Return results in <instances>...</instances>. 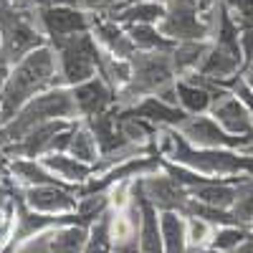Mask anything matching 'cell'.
Listing matches in <instances>:
<instances>
[{"label":"cell","mask_w":253,"mask_h":253,"mask_svg":"<svg viewBox=\"0 0 253 253\" xmlns=\"http://www.w3.org/2000/svg\"><path fill=\"white\" fill-rule=\"evenodd\" d=\"M152 150L162 157L177 162L187 170L213 180H246L253 177V157L246 150H230V147H195L190 144L180 129L162 126L155 134Z\"/></svg>","instance_id":"6da1fadb"},{"label":"cell","mask_w":253,"mask_h":253,"mask_svg":"<svg viewBox=\"0 0 253 253\" xmlns=\"http://www.w3.org/2000/svg\"><path fill=\"white\" fill-rule=\"evenodd\" d=\"M58 84H61V74H58L56 53L51 43L41 46L31 51L28 56H23L20 61H15L8 69V76L3 81V86H0V107H3L5 117L10 119L33 96L58 86Z\"/></svg>","instance_id":"7a4b0ae2"},{"label":"cell","mask_w":253,"mask_h":253,"mask_svg":"<svg viewBox=\"0 0 253 253\" xmlns=\"http://www.w3.org/2000/svg\"><path fill=\"white\" fill-rule=\"evenodd\" d=\"M58 119L79 122V109H76V101H74V91H71V86H63V84L33 96L26 107H20L8 119V126H5L8 144L15 142L18 137H23L26 132L36 129V126L48 124V122H58Z\"/></svg>","instance_id":"3957f363"},{"label":"cell","mask_w":253,"mask_h":253,"mask_svg":"<svg viewBox=\"0 0 253 253\" xmlns=\"http://www.w3.org/2000/svg\"><path fill=\"white\" fill-rule=\"evenodd\" d=\"M0 41H3V51L10 66L31 51L48 46V38L38 18V5L18 8L8 0H0Z\"/></svg>","instance_id":"277c9868"},{"label":"cell","mask_w":253,"mask_h":253,"mask_svg":"<svg viewBox=\"0 0 253 253\" xmlns=\"http://www.w3.org/2000/svg\"><path fill=\"white\" fill-rule=\"evenodd\" d=\"M175 81H177V74L172 66L170 51H137L132 56V79L117 94V104L119 107H129V104L144 96L162 94Z\"/></svg>","instance_id":"5b68a950"},{"label":"cell","mask_w":253,"mask_h":253,"mask_svg":"<svg viewBox=\"0 0 253 253\" xmlns=\"http://www.w3.org/2000/svg\"><path fill=\"white\" fill-rule=\"evenodd\" d=\"M58 63V74L63 86H76L81 81H89L99 76L101 63V46L96 43L94 33H79L51 43Z\"/></svg>","instance_id":"8992f818"},{"label":"cell","mask_w":253,"mask_h":253,"mask_svg":"<svg viewBox=\"0 0 253 253\" xmlns=\"http://www.w3.org/2000/svg\"><path fill=\"white\" fill-rule=\"evenodd\" d=\"M160 31L172 41H208L213 33V10H203L198 0H172L160 20Z\"/></svg>","instance_id":"52a82bcc"},{"label":"cell","mask_w":253,"mask_h":253,"mask_svg":"<svg viewBox=\"0 0 253 253\" xmlns=\"http://www.w3.org/2000/svg\"><path fill=\"white\" fill-rule=\"evenodd\" d=\"M38 18L48 43H53V41L69 38V36L89 33L94 28L96 13H91L89 8H74V5H38Z\"/></svg>","instance_id":"ba28073f"},{"label":"cell","mask_w":253,"mask_h":253,"mask_svg":"<svg viewBox=\"0 0 253 253\" xmlns=\"http://www.w3.org/2000/svg\"><path fill=\"white\" fill-rule=\"evenodd\" d=\"M18 198L23 200L31 210L46 215H71L79 208L76 187L51 182V185H33V187H15Z\"/></svg>","instance_id":"9c48e42d"},{"label":"cell","mask_w":253,"mask_h":253,"mask_svg":"<svg viewBox=\"0 0 253 253\" xmlns=\"http://www.w3.org/2000/svg\"><path fill=\"white\" fill-rule=\"evenodd\" d=\"M177 129L195 147H230V150H246V144L251 142L246 137H233L230 132H225L210 114L187 117Z\"/></svg>","instance_id":"30bf717a"},{"label":"cell","mask_w":253,"mask_h":253,"mask_svg":"<svg viewBox=\"0 0 253 253\" xmlns=\"http://www.w3.org/2000/svg\"><path fill=\"white\" fill-rule=\"evenodd\" d=\"M208 114L233 137L253 139V112L246 107V101L238 94H233L230 89L218 91V96H215V101H213V107H210Z\"/></svg>","instance_id":"8fae6325"},{"label":"cell","mask_w":253,"mask_h":253,"mask_svg":"<svg viewBox=\"0 0 253 253\" xmlns=\"http://www.w3.org/2000/svg\"><path fill=\"white\" fill-rule=\"evenodd\" d=\"M137 187H139V193L150 200L157 210H177V213H182L187 200H190L187 190L172 175H167L165 170L152 172V175H147V177H139L137 180Z\"/></svg>","instance_id":"7c38bea8"},{"label":"cell","mask_w":253,"mask_h":253,"mask_svg":"<svg viewBox=\"0 0 253 253\" xmlns=\"http://www.w3.org/2000/svg\"><path fill=\"white\" fill-rule=\"evenodd\" d=\"M225 86H218L215 81H208L200 74H190V76H180L175 81V94H177V104L187 117H198V114H208L213 101L218 96V91H223Z\"/></svg>","instance_id":"4fadbf2b"},{"label":"cell","mask_w":253,"mask_h":253,"mask_svg":"<svg viewBox=\"0 0 253 253\" xmlns=\"http://www.w3.org/2000/svg\"><path fill=\"white\" fill-rule=\"evenodd\" d=\"M71 91L79 109V119H94L117 107V91L101 76L76 84V86H71Z\"/></svg>","instance_id":"5bb4252c"},{"label":"cell","mask_w":253,"mask_h":253,"mask_svg":"<svg viewBox=\"0 0 253 253\" xmlns=\"http://www.w3.org/2000/svg\"><path fill=\"white\" fill-rule=\"evenodd\" d=\"M126 112H132L134 117H142L144 122H150L152 126H157V129H162V126H177L187 119V114L177 107V104L167 101L162 96H144L134 104H129V107H124Z\"/></svg>","instance_id":"9a60e30c"},{"label":"cell","mask_w":253,"mask_h":253,"mask_svg":"<svg viewBox=\"0 0 253 253\" xmlns=\"http://www.w3.org/2000/svg\"><path fill=\"white\" fill-rule=\"evenodd\" d=\"M96 43L101 46L104 53H112V56H119V58H132L137 53L134 43L129 33H126V28L122 23H117V20L107 18V15H99L94 18V28H91Z\"/></svg>","instance_id":"2e32d148"},{"label":"cell","mask_w":253,"mask_h":253,"mask_svg":"<svg viewBox=\"0 0 253 253\" xmlns=\"http://www.w3.org/2000/svg\"><path fill=\"white\" fill-rule=\"evenodd\" d=\"M43 160V165L48 167V170L63 182V185H71V187H81L84 182H86L89 177L96 175V167L84 162L69 152H51V155H43L38 157Z\"/></svg>","instance_id":"e0dca14e"},{"label":"cell","mask_w":253,"mask_h":253,"mask_svg":"<svg viewBox=\"0 0 253 253\" xmlns=\"http://www.w3.org/2000/svg\"><path fill=\"white\" fill-rule=\"evenodd\" d=\"M8 172H10V182L15 187H33V185L61 182L43 165V160H36V157H8Z\"/></svg>","instance_id":"ac0fdd59"},{"label":"cell","mask_w":253,"mask_h":253,"mask_svg":"<svg viewBox=\"0 0 253 253\" xmlns=\"http://www.w3.org/2000/svg\"><path fill=\"white\" fill-rule=\"evenodd\" d=\"M187 195L205 205H215L223 210H233L238 198V182L236 180H208L200 185L187 187Z\"/></svg>","instance_id":"d6986e66"},{"label":"cell","mask_w":253,"mask_h":253,"mask_svg":"<svg viewBox=\"0 0 253 253\" xmlns=\"http://www.w3.org/2000/svg\"><path fill=\"white\" fill-rule=\"evenodd\" d=\"M162 3H155V0H129L122 8L107 13V18L117 20L122 26H139V23H150V26H160V20L165 15Z\"/></svg>","instance_id":"ffe728a7"},{"label":"cell","mask_w":253,"mask_h":253,"mask_svg":"<svg viewBox=\"0 0 253 253\" xmlns=\"http://www.w3.org/2000/svg\"><path fill=\"white\" fill-rule=\"evenodd\" d=\"M160 233L165 253H187V218L177 210H160Z\"/></svg>","instance_id":"44dd1931"},{"label":"cell","mask_w":253,"mask_h":253,"mask_svg":"<svg viewBox=\"0 0 253 253\" xmlns=\"http://www.w3.org/2000/svg\"><path fill=\"white\" fill-rule=\"evenodd\" d=\"M208 48H210V38L208 41H180V43H175L172 51H170V58H172L177 79L195 74L200 69Z\"/></svg>","instance_id":"7402d4cb"},{"label":"cell","mask_w":253,"mask_h":253,"mask_svg":"<svg viewBox=\"0 0 253 253\" xmlns=\"http://www.w3.org/2000/svg\"><path fill=\"white\" fill-rule=\"evenodd\" d=\"M89 238V225L84 223H66L48 233V251L51 253H84Z\"/></svg>","instance_id":"603a6c76"},{"label":"cell","mask_w":253,"mask_h":253,"mask_svg":"<svg viewBox=\"0 0 253 253\" xmlns=\"http://www.w3.org/2000/svg\"><path fill=\"white\" fill-rule=\"evenodd\" d=\"M69 155L84 160L96 167L99 157H101V150H99V142H96V134L89 126V122L79 119L76 126H74V134H71V144H69Z\"/></svg>","instance_id":"cb8c5ba5"},{"label":"cell","mask_w":253,"mask_h":253,"mask_svg":"<svg viewBox=\"0 0 253 253\" xmlns=\"http://www.w3.org/2000/svg\"><path fill=\"white\" fill-rule=\"evenodd\" d=\"M129 33L132 43L137 51H172V41L167 38L160 26H150V23H139V26H124Z\"/></svg>","instance_id":"d4e9b609"},{"label":"cell","mask_w":253,"mask_h":253,"mask_svg":"<svg viewBox=\"0 0 253 253\" xmlns=\"http://www.w3.org/2000/svg\"><path fill=\"white\" fill-rule=\"evenodd\" d=\"M99 76L119 94L126 84H129V79H132V58H119V56H112V53L101 51Z\"/></svg>","instance_id":"484cf974"},{"label":"cell","mask_w":253,"mask_h":253,"mask_svg":"<svg viewBox=\"0 0 253 253\" xmlns=\"http://www.w3.org/2000/svg\"><path fill=\"white\" fill-rule=\"evenodd\" d=\"M84 253H114L109 208H107V213L99 215V218L89 225V238H86V246H84Z\"/></svg>","instance_id":"4316f807"},{"label":"cell","mask_w":253,"mask_h":253,"mask_svg":"<svg viewBox=\"0 0 253 253\" xmlns=\"http://www.w3.org/2000/svg\"><path fill=\"white\" fill-rule=\"evenodd\" d=\"M248 238H253V228L243 225V223H233V225H215L213 236H210V246L215 251H233L238 246H243Z\"/></svg>","instance_id":"83f0119b"},{"label":"cell","mask_w":253,"mask_h":253,"mask_svg":"<svg viewBox=\"0 0 253 253\" xmlns=\"http://www.w3.org/2000/svg\"><path fill=\"white\" fill-rule=\"evenodd\" d=\"M233 213L241 223H253V177H246L238 182V198L233 205Z\"/></svg>","instance_id":"f1b7e54d"},{"label":"cell","mask_w":253,"mask_h":253,"mask_svg":"<svg viewBox=\"0 0 253 253\" xmlns=\"http://www.w3.org/2000/svg\"><path fill=\"white\" fill-rule=\"evenodd\" d=\"M185 218H187V243H190V248H208L215 225L203 220V218H195V215H185Z\"/></svg>","instance_id":"f546056e"},{"label":"cell","mask_w":253,"mask_h":253,"mask_svg":"<svg viewBox=\"0 0 253 253\" xmlns=\"http://www.w3.org/2000/svg\"><path fill=\"white\" fill-rule=\"evenodd\" d=\"M233 15L238 28H253V0H218Z\"/></svg>","instance_id":"4dcf8cb0"},{"label":"cell","mask_w":253,"mask_h":253,"mask_svg":"<svg viewBox=\"0 0 253 253\" xmlns=\"http://www.w3.org/2000/svg\"><path fill=\"white\" fill-rule=\"evenodd\" d=\"M124 3H129V0H84V5H86L91 13H99V15H107V13L122 8Z\"/></svg>","instance_id":"1f68e13d"},{"label":"cell","mask_w":253,"mask_h":253,"mask_svg":"<svg viewBox=\"0 0 253 253\" xmlns=\"http://www.w3.org/2000/svg\"><path fill=\"white\" fill-rule=\"evenodd\" d=\"M13 253H51V251H48V233L26 241L23 246H18Z\"/></svg>","instance_id":"d6a6232c"},{"label":"cell","mask_w":253,"mask_h":253,"mask_svg":"<svg viewBox=\"0 0 253 253\" xmlns=\"http://www.w3.org/2000/svg\"><path fill=\"white\" fill-rule=\"evenodd\" d=\"M15 195V185L13 182H8V185H0V208H3L10 198Z\"/></svg>","instance_id":"836d02e7"},{"label":"cell","mask_w":253,"mask_h":253,"mask_svg":"<svg viewBox=\"0 0 253 253\" xmlns=\"http://www.w3.org/2000/svg\"><path fill=\"white\" fill-rule=\"evenodd\" d=\"M8 69H10V63L5 58V51H3V41H0V86H3V81L8 76Z\"/></svg>","instance_id":"e575fe53"},{"label":"cell","mask_w":253,"mask_h":253,"mask_svg":"<svg viewBox=\"0 0 253 253\" xmlns=\"http://www.w3.org/2000/svg\"><path fill=\"white\" fill-rule=\"evenodd\" d=\"M10 182V172H8V157L0 160V185H8Z\"/></svg>","instance_id":"d590c367"},{"label":"cell","mask_w":253,"mask_h":253,"mask_svg":"<svg viewBox=\"0 0 253 253\" xmlns=\"http://www.w3.org/2000/svg\"><path fill=\"white\" fill-rule=\"evenodd\" d=\"M198 3H200V5H203V10H208V13L215 8V0H198Z\"/></svg>","instance_id":"8d00e7d4"},{"label":"cell","mask_w":253,"mask_h":253,"mask_svg":"<svg viewBox=\"0 0 253 253\" xmlns=\"http://www.w3.org/2000/svg\"><path fill=\"white\" fill-rule=\"evenodd\" d=\"M246 152H248V155H251V157H253V139H251V142H248V144H246Z\"/></svg>","instance_id":"74e56055"},{"label":"cell","mask_w":253,"mask_h":253,"mask_svg":"<svg viewBox=\"0 0 253 253\" xmlns=\"http://www.w3.org/2000/svg\"><path fill=\"white\" fill-rule=\"evenodd\" d=\"M155 3H162V5H167V3H172V0H155Z\"/></svg>","instance_id":"f35d334b"},{"label":"cell","mask_w":253,"mask_h":253,"mask_svg":"<svg viewBox=\"0 0 253 253\" xmlns=\"http://www.w3.org/2000/svg\"><path fill=\"white\" fill-rule=\"evenodd\" d=\"M0 160H5V152H3V147H0Z\"/></svg>","instance_id":"ab89813d"},{"label":"cell","mask_w":253,"mask_h":253,"mask_svg":"<svg viewBox=\"0 0 253 253\" xmlns=\"http://www.w3.org/2000/svg\"><path fill=\"white\" fill-rule=\"evenodd\" d=\"M41 3H43V0H36V5H41Z\"/></svg>","instance_id":"60d3db41"},{"label":"cell","mask_w":253,"mask_h":253,"mask_svg":"<svg viewBox=\"0 0 253 253\" xmlns=\"http://www.w3.org/2000/svg\"><path fill=\"white\" fill-rule=\"evenodd\" d=\"M251 228H253V223H251Z\"/></svg>","instance_id":"b9f144b4"}]
</instances>
